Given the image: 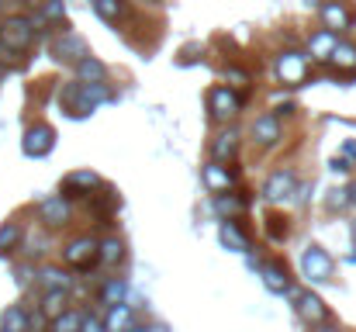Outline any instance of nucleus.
<instances>
[{"instance_id":"31","label":"nucleus","mask_w":356,"mask_h":332,"mask_svg":"<svg viewBox=\"0 0 356 332\" xmlns=\"http://www.w3.org/2000/svg\"><path fill=\"white\" fill-rule=\"evenodd\" d=\"M3 332H28V305H7L0 315Z\"/></svg>"},{"instance_id":"36","label":"nucleus","mask_w":356,"mask_h":332,"mask_svg":"<svg viewBox=\"0 0 356 332\" xmlns=\"http://www.w3.org/2000/svg\"><path fill=\"white\" fill-rule=\"evenodd\" d=\"M325 208H329V212H343V208H350L346 187H332V191L325 194Z\"/></svg>"},{"instance_id":"28","label":"nucleus","mask_w":356,"mask_h":332,"mask_svg":"<svg viewBox=\"0 0 356 332\" xmlns=\"http://www.w3.org/2000/svg\"><path fill=\"white\" fill-rule=\"evenodd\" d=\"M101 315H104V329L108 332H128L135 322H138V312H135V305H128V301L111 305V308L101 312Z\"/></svg>"},{"instance_id":"23","label":"nucleus","mask_w":356,"mask_h":332,"mask_svg":"<svg viewBox=\"0 0 356 332\" xmlns=\"http://www.w3.org/2000/svg\"><path fill=\"white\" fill-rule=\"evenodd\" d=\"M211 212L222 219H242L249 212V194L245 191H225V194H211Z\"/></svg>"},{"instance_id":"9","label":"nucleus","mask_w":356,"mask_h":332,"mask_svg":"<svg viewBox=\"0 0 356 332\" xmlns=\"http://www.w3.org/2000/svg\"><path fill=\"white\" fill-rule=\"evenodd\" d=\"M315 14H318V21H322V28H329V31H336L339 38L343 35H350L356 28V10L350 0H322L318 7H315Z\"/></svg>"},{"instance_id":"14","label":"nucleus","mask_w":356,"mask_h":332,"mask_svg":"<svg viewBox=\"0 0 356 332\" xmlns=\"http://www.w3.org/2000/svg\"><path fill=\"white\" fill-rule=\"evenodd\" d=\"M101 187H104V177H101V173H94V170H73V173L63 177V187H59V191H63L70 201H83V205H87Z\"/></svg>"},{"instance_id":"11","label":"nucleus","mask_w":356,"mask_h":332,"mask_svg":"<svg viewBox=\"0 0 356 332\" xmlns=\"http://www.w3.org/2000/svg\"><path fill=\"white\" fill-rule=\"evenodd\" d=\"M294 184H298V170H294V166H273V170L266 173L263 187H259V198H263L266 205H287Z\"/></svg>"},{"instance_id":"16","label":"nucleus","mask_w":356,"mask_h":332,"mask_svg":"<svg viewBox=\"0 0 356 332\" xmlns=\"http://www.w3.org/2000/svg\"><path fill=\"white\" fill-rule=\"evenodd\" d=\"M128 263V242L121 239L118 232H108L97 239V267L104 274H118L121 267Z\"/></svg>"},{"instance_id":"22","label":"nucleus","mask_w":356,"mask_h":332,"mask_svg":"<svg viewBox=\"0 0 356 332\" xmlns=\"http://www.w3.org/2000/svg\"><path fill=\"white\" fill-rule=\"evenodd\" d=\"M336 45H339V35L318 24V28H312V31H308V38H305V45H301V49L308 52V59H312V63H325V59L332 56V49H336Z\"/></svg>"},{"instance_id":"49","label":"nucleus","mask_w":356,"mask_h":332,"mask_svg":"<svg viewBox=\"0 0 356 332\" xmlns=\"http://www.w3.org/2000/svg\"><path fill=\"white\" fill-rule=\"evenodd\" d=\"M0 332H3V329H0Z\"/></svg>"},{"instance_id":"46","label":"nucleus","mask_w":356,"mask_h":332,"mask_svg":"<svg viewBox=\"0 0 356 332\" xmlns=\"http://www.w3.org/2000/svg\"><path fill=\"white\" fill-rule=\"evenodd\" d=\"M301 3H308V7H312V10H315V7H318V3H322V0H301Z\"/></svg>"},{"instance_id":"24","label":"nucleus","mask_w":356,"mask_h":332,"mask_svg":"<svg viewBox=\"0 0 356 332\" xmlns=\"http://www.w3.org/2000/svg\"><path fill=\"white\" fill-rule=\"evenodd\" d=\"M201 180L211 194H225V191H236V173L225 166V163H204L201 166Z\"/></svg>"},{"instance_id":"21","label":"nucleus","mask_w":356,"mask_h":332,"mask_svg":"<svg viewBox=\"0 0 356 332\" xmlns=\"http://www.w3.org/2000/svg\"><path fill=\"white\" fill-rule=\"evenodd\" d=\"M121 301H128V280L118 277V274L101 277V284H97V291H94V305H97V312H108L111 305H121Z\"/></svg>"},{"instance_id":"29","label":"nucleus","mask_w":356,"mask_h":332,"mask_svg":"<svg viewBox=\"0 0 356 332\" xmlns=\"http://www.w3.org/2000/svg\"><path fill=\"white\" fill-rule=\"evenodd\" d=\"M70 301H73V294H66V291H38V305L35 308L45 319H56V315H63L70 308Z\"/></svg>"},{"instance_id":"42","label":"nucleus","mask_w":356,"mask_h":332,"mask_svg":"<svg viewBox=\"0 0 356 332\" xmlns=\"http://www.w3.org/2000/svg\"><path fill=\"white\" fill-rule=\"evenodd\" d=\"M17 3H21V10H35L42 0H17Z\"/></svg>"},{"instance_id":"17","label":"nucleus","mask_w":356,"mask_h":332,"mask_svg":"<svg viewBox=\"0 0 356 332\" xmlns=\"http://www.w3.org/2000/svg\"><path fill=\"white\" fill-rule=\"evenodd\" d=\"M259 277H263V287L270 294H291L294 291V277H291V267L277 256H266L259 263Z\"/></svg>"},{"instance_id":"39","label":"nucleus","mask_w":356,"mask_h":332,"mask_svg":"<svg viewBox=\"0 0 356 332\" xmlns=\"http://www.w3.org/2000/svg\"><path fill=\"white\" fill-rule=\"evenodd\" d=\"M343 159H353L356 163V139H346V142H343Z\"/></svg>"},{"instance_id":"43","label":"nucleus","mask_w":356,"mask_h":332,"mask_svg":"<svg viewBox=\"0 0 356 332\" xmlns=\"http://www.w3.org/2000/svg\"><path fill=\"white\" fill-rule=\"evenodd\" d=\"M128 332H149V322H135V326H131Z\"/></svg>"},{"instance_id":"41","label":"nucleus","mask_w":356,"mask_h":332,"mask_svg":"<svg viewBox=\"0 0 356 332\" xmlns=\"http://www.w3.org/2000/svg\"><path fill=\"white\" fill-rule=\"evenodd\" d=\"M312 332H343L339 326H329V322H322V326H312Z\"/></svg>"},{"instance_id":"19","label":"nucleus","mask_w":356,"mask_h":332,"mask_svg":"<svg viewBox=\"0 0 356 332\" xmlns=\"http://www.w3.org/2000/svg\"><path fill=\"white\" fill-rule=\"evenodd\" d=\"M35 287H38V291H66V294H73L76 274L66 270L63 263H59V267H56V263H42L38 274H35Z\"/></svg>"},{"instance_id":"48","label":"nucleus","mask_w":356,"mask_h":332,"mask_svg":"<svg viewBox=\"0 0 356 332\" xmlns=\"http://www.w3.org/2000/svg\"><path fill=\"white\" fill-rule=\"evenodd\" d=\"M7 3H10V0H7Z\"/></svg>"},{"instance_id":"1","label":"nucleus","mask_w":356,"mask_h":332,"mask_svg":"<svg viewBox=\"0 0 356 332\" xmlns=\"http://www.w3.org/2000/svg\"><path fill=\"white\" fill-rule=\"evenodd\" d=\"M111 101H115V90L108 80H94V84L70 80L63 84V94H59V104L70 118H90L101 104H111Z\"/></svg>"},{"instance_id":"33","label":"nucleus","mask_w":356,"mask_h":332,"mask_svg":"<svg viewBox=\"0 0 356 332\" xmlns=\"http://www.w3.org/2000/svg\"><path fill=\"white\" fill-rule=\"evenodd\" d=\"M80 322H83V308H66L63 315L49 319V332H80Z\"/></svg>"},{"instance_id":"18","label":"nucleus","mask_w":356,"mask_h":332,"mask_svg":"<svg viewBox=\"0 0 356 332\" xmlns=\"http://www.w3.org/2000/svg\"><path fill=\"white\" fill-rule=\"evenodd\" d=\"M238 149H242V132L236 125H218V132L211 139V159L229 166L238 159Z\"/></svg>"},{"instance_id":"47","label":"nucleus","mask_w":356,"mask_h":332,"mask_svg":"<svg viewBox=\"0 0 356 332\" xmlns=\"http://www.w3.org/2000/svg\"><path fill=\"white\" fill-rule=\"evenodd\" d=\"M350 232H353V246H356V219L350 221Z\"/></svg>"},{"instance_id":"25","label":"nucleus","mask_w":356,"mask_h":332,"mask_svg":"<svg viewBox=\"0 0 356 332\" xmlns=\"http://www.w3.org/2000/svg\"><path fill=\"white\" fill-rule=\"evenodd\" d=\"M325 66H329L332 73H339V77H353L356 73V42H343V38H339V45L332 49V56L325 59Z\"/></svg>"},{"instance_id":"38","label":"nucleus","mask_w":356,"mask_h":332,"mask_svg":"<svg viewBox=\"0 0 356 332\" xmlns=\"http://www.w3.org/2000/svg\"><path fill=\"white\" fill-rule=\"evenodd\" d=\"M329 170H332L336 177H353V166H350V159H332V163H329Z\"/></svg>"},{"instance_id":"10","label":"nucleus","mask_w":356,"mask_h":332,"mask_svg":"<svg viewBox=\"0 0 356 332\" xmlns=\"http://www.w3.org/2000/svg\"><path fill=\"white\" fill-rule=\"evenodd\" d=\"M90 49H87V38L83 35H76V31H70V28H59V31H52V38H49V56L56 59V63H63V66H73L80 56H87Z\"/></svg>"},{"instance_id":"15","label":"nucleus","mask_w":356,"mask_h":332,"mask_svg":"<svg viewBox=\"0 0 356 332\" xmlns=\"http://www.w3.org/2000/svg\"><path fill=\"white\" fill-rule=\"evenodd\" d=\"M87 3H90L94 17H97L101 24L115 28V31H121V28L135 17V0H87Z\"/></svg>"},{"instance_id":"3","label":"nucleus","mask_w":356,"mask_h":332,"mask_svg":"<svg viewBox=\"0 0 356 332\" xmlns=\"http://www.w3.org/2000/svg\"><path fill=\"white\" fill-rule=\"evenodd\" d=\"M273 80H277L280 87H287V90L308 84V80H312V59H308V52L298 49V45L277 49V52H273Z\"/></svg>"},{"instance_id":"7","label":"nucleus","mask_w":356,"mask_h":332,"mask_svg":"<svg viewBox=\"0 0 356 332\" xmlns=\"http://www.w3.org/2000/svg\"><path fill=\"white\" fill-rule=\"evenodd\" d=\"M284 135H287V128H284V121L273 114V111H263V114H256L252 118V125H249V142L256 145V149H277L280 142H284Z\"/></svg>"},{"instance_id":"34","label":"nucleus","mask_w":356,"mask_h":332,"mask_svg":"<svg viewBox=\"0 0 356 332\" xmlns=\"http://www.w3.org/2000/svg\"><path fill=\"white\" fill-rule=\"evenodd\" d=\"M35 274H38V267H35L31 260L14 263V280H17L21 287H35Z\"/></svg>"},{"instance_id":"8","label":"nucleus","mask_w":356,"mask_h":332,"mask_svg":"<svg viewBox=\"0 0 356 332\" xmlns=\"http://www.w3.org/2000/svg\"><path fill=\"white\" fill-rule=\"evenodd\" d=\"M332 270H336V263H332L329 249H322V246H308V249L301 253V277H305L308 287H322V284H329V280H332Z\"/></svg>"},{"instance_id":"37","label":"nucleus","mask_w":356,"mask_h":332,"mask_svg":"<svg viewBox=\"0 0 356 332\" xmlns=\"http://www.w3.org/2000/svg\"><path fill=\"white\" fill-rule=\"evenodd\" d=\"M80 332H108V329H104V315H101V312H90V308H83V322H80Z\"/></svg>"},{"instance_id":"5","label":"nucleus","mask_w":356,"mask_h":332,"mask_svg":"<svg viewBox=\"0 0 356 332\" xmlns=\"http://www.w3.org/2000/svg\"><path fill=\"white\" fill-rule=\"evenodd\" d=\"M59 263L73 274H90L97 267V235L94 232H76L59 246Z\"/></svg>"},{"instance_id":"44","label":"nucleus","mask_w":356,"mask_h":332,"mask_svg":"<svg viewBox=\"0 0 356 332\" xmlns=\"http://www.w3.org/2000/svg\"><path fill=\"white\" fill-rule=\"evenodd\" d=\"M135 3H142V7H159L163 0H135Z\"/></svg>"},{"instance_id":"40","label":"nucleus","mask_w":356,"mask_h":332,"mask_svg":"<svg viewBox=\"0 0 356 332\" xmlns=\"http://www.w3.org/2000/svg\"><path fill=\"white\" fill-rule=\"evenodd\" d=\"M346 198H350V208L356 212V177L350 180V187H346Z\"/></svg>"},{"instance_id":"6","label":"nucleus","mask_w":356,"mask_h":332,"mask_svg":"<svg viewBox=\"0 0 356 332\" xmlns=\"http://www.w3.org/2000/svg\"><path fill=\"white\" fill-rule=\"evenodd\" d=\"M35 221L45 228V232H63L76 221V201H70L63 191L59 194H45L38 205H35Z\"/></svg>"},{"instance_id":"35","label":"nucleus","mask_w":356,"mask_h":332,"mask_svg":"<svg viewBox=\"0 0 356 332\" xmlns=\"http://www.w3.org/2000/svg\"><path fill=\"white\" fill-rule=\"evenodd\" d=\"M287 232H291V225L284 215H270L266 219V235L273 239V242H280V239H287Z\"/></svg>"},{"instance_id":"32","label":"nucleus","mask_w":356,"mask_h":332,"mask_svg":"<svg viewBox=\"0 0 356 332\" xmlns=\"http://www.w3.org/2000/svg\"><path fill=\"white\" fill-rule=\"evenodd\" d=\"M222 84H229V87H236V90H252V73H249L242 63H229V66L222 70Z\"/></svg>"},{"instance_id":"27","label":"nucleus","mask_w":356,"mask_h":332,"mask_svg":"<svg viewBox=\"0 0 356 332\" xmlns=\"http://www.w3.org/2000/svg\"><path fill=\"white\" fill-rule=\"evenodd\" d=\"M73 80H80V84H94V80H108V63L104 59H97V56H80L73 66Z\"/></svg>"},{"instance_id":"20","label":"nucleus","mask_w":356,"mask_h":332,"mask_svg":"<svg viewBox=\"0 0 356 332\" xmlns=\"http://www.w3.org/2000/svg\"><path fill=\"white\" fill-rule=\"evenodd\" d=\"M218 242H222V249L238 253V256H245V253L252 249L249 228H245V221L242 219H222L218 221Z\"/></svg>"},{"instance_id":"12","label":"nucleus","mask_w":356,"mask_h":332,"mask_svg":"<svg viewBox=\"0 0 356 332\" xmlns=\"http://www.w3.org/2000/svg\"><path fill=\"white\" fill-rule=\"evenodd\" d=\"M291 301H294V312L305 326H322L329 322V305L322 301V294L315 287H294L291 291Z\"/></svg>"},{"instance_id":"13","label":"nucleus","mask_w":356,"mask_h":332,"mask_svg":"<svg viewBox=\"0 0 356 332\" xmlns=\"http://www.w3.org/2000/svg\"><path fill=\"white\" fill-rule=\"evenodd\" d=\"M56 149V128L49 121H31L21 135V152L28 159H45Z\"/></svg>"},{"instance_id":"2","label":"nucleus","mask_w":356,"mask_h":332,"mask_svg":"<svg viewBox=\"0 0 356 332\" xmlns=\"http://www.w3.org/2000/svg\"><path fill=\"white\" fill-rule=\"evenodd\" d=\"M38 42L42 38H38L28 10H14V14H3L0 17V49H7L14 56H28Z\"/></svg>"},{"instance_id":"4","label":"nucleus","mask_w":356,"mask_h":332,"mask_svg":"<svg viewBox=\"0 0 356 332\" xmlns=\"http://www.w3.org/2000/svg\"><path fill=\"white\" fill-rule=\"evenodd\" d=\"M204 104H208V114H211L215 125H232L249 104V90H236L229 84H215L204 94Z\"/></svg>"},{"instance_id":"45","label":"nucleus","mask_w":356,"mask_h":332,"mask_svg":"<svg viewBox=\"0 0 356 332\" xmlns=\"http://www.w3.org/2000/svg\"><path fill=\"white\" fill-rule=\"evenodd\" d=\"M7 73H10V70H7V63H3V59H0V80H3V77H7Z\"/></svg>"},{"instance_id":"26","label":"nucleus","mask_w":356,"mask_h":332,"mask_svg":"<svg viewBox=\"0 0 356 332\" xmlns=\"http://www.w3.org/2000/svg\"><path fill=\"white\" fill-rule=\"evenodd\" d=\"M28 225L21 219H7L0 225V260H10L17 249H21V239H24Z\"/></svg>"},{"instance_id":"30","label":"nucleus","mask_w":356,"mask_h":332,"mask_svg":"<svg viewBox=\"0 0 356 332\" xmlns=\"http://www.w3.org/2000/svg\"><path fill=\"white\" fill-rule=\"evenodd\" d=\"M35 14L52 28V31H59V28H66V17H70V10H66V0H42L38 7H35Z\"/></svg>"}]
</instances>
